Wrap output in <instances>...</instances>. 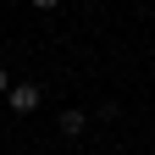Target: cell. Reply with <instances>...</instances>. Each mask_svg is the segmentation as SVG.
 Instances as JSON below:
<instances>
[{
    "mask_svg": "<svg viewBox=\"0 0 155 155\" xmlns=\"http://www.w3.org/2000/svg\"><path fill=\"white\" fill-rule=\"evenodd\" d=\"M33 6H39V11H55V6H61V0H33Z\"/></svg>",
    "mask_w": 155,
    "mask_h": 155,
    "instance_id": "cell-3",
    "label": "cell"
},
{
    "mask_svg": "<svg viewBox=\"0 0 155 155\" xmlns=\"http://www.w3.org/2000/svg\"><path fill=\"white\" fill-rule=\"evenodd\" d=\"M55 127H61L67 139H78V133L89 127V111H61V116H55Z\"/></svg>",
    "mask_w": 155,
    "mask_h": 155,
    "instance_id": "cell-2",
    "label": "cell"
},
{
    "mask_svg": "<svg viewBox=\"0 0 155 155\" xmlns=\"http://www.w3.org/2000/svg\"><path fill=\"white\" fill-rule=\"evenodd\" d=\"M6 89H11V78H6V67H0V94H6Z\"/></svg>",
    "mask_w": 155,
    "mask_h": 155,
    "instance_id": "cell-4",
    "label": "cell"
},
{
    "mask_svg": "<svg viewBox=\"0 0 155 155\" xmlns=\"http://www.w3.org/2000/svg\"><path fill=\"white\" fill-rule=\"evenodd\" d=\"M39 100H45V94H39V83H11V89H6V105H11L17 116H33Z\"/></svg>",
    "mask_w": 155,
    "mask_h": 155,
    "instance_id": "cell-1",
    "label": "cell"
}]
</instances>
